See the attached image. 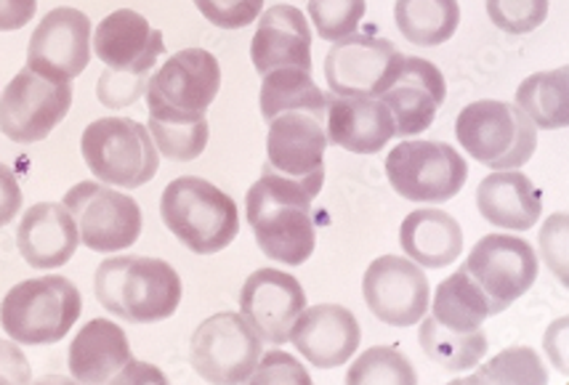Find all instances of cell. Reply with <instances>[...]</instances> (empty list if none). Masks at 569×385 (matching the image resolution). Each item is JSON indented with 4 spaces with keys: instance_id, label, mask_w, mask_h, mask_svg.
<instances>
[{
    "instance_id": "obj_14",
    "label": "cell",
    "mask_w": 569,
    "mask_h": 385,
    "mask_svg": "<svg viewBox=\"0 0 569 385\" xmlns=\"http://www.w3.org/2000/svg\"><path fill=\"white\" fill-rule=\"evenodd\" d=\"M325 118L307 110H284L269 120L267 168L301 181L315 197L325 184Z\"/></svg>"
},
{
    "instance_id": "obj_15",
    "label": "cell",
    "mask_w": 569,
    "mask_h": 385,
    "mask_svg": "<svg viewBox=\"0 0 569 385\" xmlns=\"http://www.w3.org/2000/svg\"><path fill=\"white\" fill-rule=\"evenodd\" d=\"M362 295L376 320L391 327H412L431 303L429 276L408 255H381L368 266Z\"/></svg>"
},
{
    "instance_id": "obj_5",
    "label": "cell",
    "mask_w": 569,
    "mask_h": 385,
    "mask_svg": "<svg viewBox=\"0 0 569 385\" xmlns=\"http://www.w3.org/2000/svg\"><path fill=\"white\" fill-rule=\"evenodd\" d=\"M456 136L466 152L492 171H517L538 150V128L517 104L496 99L473 101L456 120Z\"/></svg>"
},
{
    "instance_id": "obj_4",
    "label": "cell",
    "mask_w": 569,
    "mask_h": 385,
    "mask_svg": "<svg viewBox=\"0 0 569 385\" xmlns=\"http://www.w3.org/2000/svg\"><path fill=\"white\" fill-rule=\"evenodd\" d=\"M83 311V298L67 276H36L13 285L0 303V327L22 346L64 341Z\"/></svg>"
},
{
    "instance_id": "obj_28",
    "label": "cell",
    "mask_w": 569,
    "mask_h": 385,
    "mask_svg": "<svg viewBox=\"0 0 569 385\" xmlns=\"http://www.w3.org/2000/svg\"><path fill=\"white\" fill-rule=\"evenodd\" d=\"M421 330H418V346L437 367L447 373H469V369L482 364L490 348V337L482 327L471 333H456L439 324L433 316H423Z\"/></svg>"
},
{
    "instance_id": "obj_20",
    "label": "cell",
    "mask_w": 569,
    "mask_h": 385,
    "mask_svg": "<svg viewBox=\"0 0 569 385\" xmlns=\"http://www.w3.org/2000/svg\"><path fill=\"white\" fill-rule=\"evenodd\" d=\"M445 97L447 83L439 67L421 57H405L391 85L378 99L389 107L397 136L410 139L431 128L439 107L445 104Z\"/></svg>"
},
{
    "instance_id": "obj_9",
    "label": "cell",
    "mask_w": 569,
    "mask_h": 385,
    "mask_svg": "<svg viewBox=\"0 0 569 385\" xmlns=\"http://www.w3.org/2000/svg\"><path fill=\"white\" fill-rule=\"evenodd\" d=\"M263 354V341L234 311L208 316L189 341V364L208 383H248Z\"/></svg>"
},
{
    "instance_id": "obj_1",
    "label": "cell",
    "mask_w": 569,
    "mask_h": 385,
    "mask_svg": "<svg viewBox=\"0 0 569 385\" xmlns=\"http://www.w3.org/2000/svg\"><path fill=\"white\" fill-rule=\"evenodd\" d=\"M317 197L301 181L269 171L248 189L246 213L261 253L282 266H301L317 247L311 202Z\"/></svg>"
},
{
    "instance_id": "obj_39",
    "label": "cell",
    "mask_w": 569,
    "mask_h": 385,
    "mask_svg": "<svg viewBox=\"0 0 569 385\" xmlns=\"http://www.w3.org/2000/svg\"><path fill=\"white\" fill-rule=\"evenodd\" d=\"M149 78H137V75H123V72L104 70L99 75L97 83V97L104 107L110 110H123V107L137 104V101L144 97Z\"/></svg>"
},
{
    "instance_id": "obj_33",
    "label": "cell",
    "mask_w": 569,
    "mask_h": 385,
    "mask_svg": "<svg viewBox=\"0 0 569 385\" xmlns=\"http://www.w3.org/2000/svg\"><path fill=\"white\" fill-rule=\"evenodd\" d=\"M458 383H525V385H543L548 383V369L543 359L530 346H513L500 351L496 359L487 364H477V373H471L466 381Z\"/></svg>"
},
{
    "instance_id": "obj_38",
    "label": "cell",
    "mask_w": 569,
    "mask_h": 385,
    "mask_svg": "<svg viewBox=\"0 0 569 385\" xmlns=\"http://www.w3.org/2000/svg\"><path fill=\"white\" fill-rule=\"evenodd\" d=\"M567 236H569L567 213H553L538 234L540 259L546 261V266L551 269V274H557L561 285H567Z\"/></svg>"
},
{
    "instance_id": "obj_32",
    "label": "cell",
    "mask_w": 569,
    "mask_h": 385,
    "mask_svg": "<svg viewBox=\"0 0 569 385\" xmlns=\"http://www.w3.org/2000/svg\"><path fill=\"white\" fill-rule=\"evenodd\" d=\"M147 128L162 158L176 162L198 160L211 136L206 114H149Z\"/></svg>"
},
{
    "instance_id": "obj_12",
    "label": "cell",
    "mask_w": 569,
    "mask_h": 385,
    "mask_svg": "<svg viewBox=\"0 0 569 385\" xmlns=\"http://www.w3.org/2000/svg\"><path fill=\"white\" fill-rule=\"evenodd\" d=\"M463 266L485 290L492 316L503 314L513 301L530 293L538 280V253L530 242L513 234L498 232L482 236Z\"/></svg>"
},
{
    "instance_id": "obj_45",
    "label": "cell",
    "mask_w": 569,
    "mask_h": 385,
    "mask_svg": "<svg viewBox=\"0 0 569 385\" xmlns=\"http://www.w3.org/2000/svg\"><path fill=\"white\" fill-rule=\"evenodd\" d=\"M118 383H166V375L158 367H149V364L133 359L126 367V373L118 377Z\"/></svg>"
},
{
    "instance_id": "obj_36",
    "label": "cell",
    "mask_w": 569,
    "mask_h": 385,
    "mask_svg": "<svg viewBox=\"0 0 569 385\" xmlns=\"http://www.w3.org/2000/svg\"><path fill=\"white\" fill-rule=\"evenodd\" d=\"M487 17L508 36H527L548 19V0H487Z\"/></svg>"
},
{
    "instance_id": "obj_8",
    "label": "cell",
    "mask_w": 569,
    "mask_h": 385,
    "mask_svg": "<svg viewBox=\"0 0 569 385\" xmlns=\"http://www.w3.org/2000/svg\"><path fill=\"white\" fill-rule=\"evenodd\" d=\"M62 205L74 219L80 242L93 253H120L137 245L144 219L131 194L99 181H83L64 194Z\"/></svg>"
},
{
    "instance_id": "obj_6",
    "label": "cell",
    "mask_w": 569,
    "mask_h": 385,
    "mask_svg": "<svg viewBox=\"0 0 569 385\" xmlns=\"http://www.w3.org/2000/svg\"><path fill=\"white\" fill-rule=\"evenodd\" d=\"M80 154L88 171L107 186L141 189L160 171L158 146L149 136V128L139 120H93L80 139Z\"/></svg>"
},
{
    "instance_id": "obj_29",
    "label": "cell",
    "mask_w": 569,
    "mask_h": 385,
    "mask_svg": "<svg viewBox=\"0 0 569 385\" xmlns=\"http://www.w3.org/2000/svg\"><path fill=\"white\" fill-rule=\"evenodd\" d=\"M538 131H559L569 123V72L567 67L535 72L517 88V101Z\"/></svg>"
},
{
    "instance_id": "obj_21",
    "label": "cell",
    "mask_w": 569,
    "mask_h": 385,
    "mask_svg": "<svg viewBox=\"0 0 569 385\" xmlns=\"http://www.w3.org/2000/svg\"><path fill=\"white\" fill-rule=\"evenodd\" d=\"M328 144L355 154H378L397 136L395 118L381 99L372 97H328L325 110Z\"/></svg>"
},
{
    "instance_id": "obj_2",
    "label": "cell",
    "mask_w": 569,
    "mask_h": 385,
    "mask_svg": "<svg viewBox=\"0 0 569 385\" xmlns=\"http://www.w3.org/2000/svg\"><path fill=\"white\" fill-rule=\"evenodd\" d=\"M93 293L101 308L131 324L171 320L181 303V276L162 259L114 255L99 263Z\"/></svg>"
},
{
    "instance_id": "obj_25",
    "label": "cell",
    "mask_w": 569,
    "mask_h": 385,
    "mask_svg": "<svg viewBox=\"0 0 569 385\" xmlns=\"http://www.w3.org/2000/svg\"><path fill=\"white\" fill-rule=\"evenodd\" d=\"M67 359L78 383H118L133 362V351L120 324L91 320L74 335Z\"/></svg>"
},
{
    "instance_id": "obj_24",
    "label": "cell",
    "mask_w": 569,
    "mask_h": 385,
    "mask_svg": "<svg viewBox=\"0 0 569 385\" xmlns=\"http://www.w3.org/2000/svg\"><path fill=\"white\" fill-rule=\"evenodd\" d=\"M477 207L487 224L506 232H527L543 215V194L521 171H496L479 184Z\"/></svg>"
},
{
    "instance_id": "obj_26",
    "label": "cell",
    "mask_w": 569,
    "mask_h": 385,
    "mask_svg": "<svg viewBox=\"0 0 569 385\" xmlns=\"http://www.w3.org/2000/svg\"><path fill=\"white\" fill-rule=\"evenodd\" d=\"M399 245L421 269H445L463 253V229L447 211L421 207L399 226Z\"/></svg>"
},
{
    "instance_id": "obj_19",
    "label": "cell",
    "mask_w": 569,
    "mask_h": 385,
    "mask_svg": "<svg viewBox=\"0 0 569 385\" xmlns=\"http://www.w3.org/2000/svg\"><path fill=\"white\" fill-rule=\"evenodd\" d=\"M362 330L357 316L338 303H320L303 308L290 327L288 343L298 354L320 369H336L357 354Z\"/></svg>"
},
{
    "instance_id": "obj_43",
    "label": "cell",
    "mask_w": 569,
    "mask_h": 385,
    "mask_svg": "<svg viewBox=\"0 0 569 385\" xmlns=\"http://www.w3.org/2000/svg\"><path fill=\"white\" fill-rule=\"evenodd\" d=\"M38 0H0V32L22 30L36 19Z\"/></svg>"
},
{
    "instance_id": "obj_40",
    "label": "cell",
    "mask_w": 569,
    "mask_h": 385,
    "mask_svg": "<svg viewBox=\"0 0 569 385\" xmlns=\"http://www.w3.org/2000/svg\"><path fill=\"white\" fill-rule=\"evenodd\" d=\"M248 383H290V385H309L311 377L307 369L298 364L293 356L284 354V351H267V354H261L259 364H256V369L250 373Z\"/></svg>"
},
{
    "instance_id": "obj_34",
    "label": "cell",
    "mask_w": 569,
    "mask_h": 385,
    "mask_svg": "<svg viewBox=\"0 0 569 385\" xmlns=\"http://www.w3.org/2000/svg\"><path fill=\"white\" fill-rule=\"evenodd\" d=\"M349 385H370V383H395V385H416L418 375L410 359L391 346H372L362 351V356L347 373Z\"/></svg>"
},
{
    "instance_id": "obj_35",
    "label": "cell",
    "mask_w": 569,
    "mask_h": 385,
    "mask_svg": "<svg viewBox=\"0 0 569 385\" xmlns=\"http://www.w3.org/2000/svg\"><path fill=\"white\" fill-rule=\"evenodd\" d=\"M307 9L317 36L336 43L359 30L368 11V0H309Z\"/></svg>"
},
{
    "instance_id": "obj_27",
    "label": "cell",
    "mask_w": 569,
    "mask_h": 385,
    "mask_svg": "<svg viewBox=\"0 0 569 385\" xmlns=\"http://www.w3.org/2000/svg\"><path fill=\"white\" fill-rule=\"evenodd\" d=\"M429 306L433 320L445 324L447 330H456V333L479 330L492 316L490 301H487L485 290L471 280L466 266H460L456 274H450L445 282H439Z\"/></svg>"
},
{
    "instance_id": "obj_22",
    "label": "cell",
    "mask_w": 569,
    "mask_h": 385,
    "mask_svg": "<svg viewBox=\"0 0 569 385\" xmlns=\"http://www.w3.org/2000/svg\"><path fill=\"white\" fill-rule=\"evenodd\" d=\"M250 59L261 78L280 67H301L311 72V30L307 17L288 3H277L263 11L250 40Z\"/></svg>"
},
{
    "instance_id": "obj_31",
    "label": "cell",
    "mask_w": 569,
    "mask_h": 385,
    "mask_svg": "<svg viewBox=\"0 0 569 385\" xmlns=\"http://www.w3.org/2000/svg\"><path fill=\"white\" fill-rule=\"evenodd\" d=\"M259 104L267 123L274 114L284 110H307L325 118L328 97L311 80V72L301 70V67H280V70H272L263 75Z\"/></svg>"
},
{
    "instance_id": "obj_23",
    "label": "cell",
    "mask_w": 569,
    "mask_h": 385,
    "mask_svg": "<svg viewBox=\"0 0 569 385\" xmlns=\"http://www.w3.org/2000/svg\"><path fill=\"white\" fill-rule=\"evenodd\" d=\"M80 245L74 219L59 202H38L24 211L17 229V247L32 269L51 272L72 261Z\"/></svg>"
},
{
    "instance_id": "obj_37",
    "label": "cell",
    "mask_w": 569,
    "mask_h": 385,
    "mask_svg": "<svg viewBox=\"0 0 569 385\" xmlns=\"http://www.w3.org/2000/svg\"><path fill=\"white\" fill-rule=\"evenodd\" d=\"M194 6L221 30H242L261 17L263 0H194Z\"/></svg>"
},
{
    "instance_id": "obj_7",
    "label": "cell",
    "mask_w": 569,
    "mask_h": 385,
    "mask_svg": "<svg viewBox=\"0 0 569 385\" xmlns=\"http://www.w3.org/2000/svg\"><path fill=\"white\" fill-rule=\"evenodd\" d=\"M386 179L399 197L439 205L458 197L469 181V165L456 146L442 141H408L386 158Z\"/></svg>"
},
{
    "instance_id": "obj_42",
    "label": "cell",
    "mask_w": 569,
    "mask_h": 385,
    "mask_svg": "<svg viewBox=\"0 0 569 385\" xmlns=\"http://www.w3.org/2000/svg\"><path fill=\"white\" fill-rule=\"evenodd\" d=\"M22 211V189L9 165L0 162V226H9Z\"/></svg>"
},
{
    "instance_id": "obj_18",
    "label": "cell",
    "mask_w": 569,
    "mask_h": 385,
    "mask_svg": "<svg viewBox=\"0 0 569 385\" xmlns=\"http://www.w3.org/2000/svg\"><path fill=\"white\" fill-rule=\"evenodd\" d=\"M91 49L99 62H104V70L152 78L158 59L166 53V40L139 11L118 9L101 19L91 38Z\"/></svg>"
},
{
    "instance_id": "obj_44",
    "label": "cell",
    "mask_w": 569,
    "mask_h": 385,
    "mask_svg": "<svg viewBox=\"0 0 569 385\" xmlns=\"http://www.w3.org/2000/svg\"><path fill=\"white\" fill-rule=\"evenodd\" d=\"M543 346L548 359L557 364V369L561 375H567V320L561 316L548 327V333L543 337Z\"/></svg>"
},
{
    "instance_id": "obj_10",
    "label": "cell",
    "mask_w": 569,
    "mask_h": 385,
    "mask_svg": "<svg viewBox=\"0 0 569 385\" xmlns=\"http://www.w3.org/2000/svg\"><path fill=\"white\" fill-rule=\"evenodd\" d=\"M72 83L24 67L0 93V133L17 144H38L70 114Z\"/></svg>"
},
{
    "instance_id": "obj_3",
    "label": "cell",
    "mask_w": 569,
    "mask_h": 385,
    "mask_svg": "<svg viewBox=\"0 0 569 385\" xmlns=\"http://www.w3.org/2000/svg\"><path fill=\"white\" fill-rule=\"evenodd\" d=\"M162 224L198 255L227 250L240 234V213L223 189L198 175H181L162 189Z\"/></svg>"
},
{
    "instance_id": "obj_16",
    "label": "cell",
    "mask_w": 569,
    "mask_h": 385,
    "mask_svg": "<svg viewBox=\"0 0 569 385\" xmlns=\"http://www.w3.org/2000/svg\"><path fill=\"white\" fill-rule=\"evenodd\" d=\"M91 19L72 6H59L40 19L27 45V67L51 80L72 83L91 62Z\"/></svg>"
},
{
    "instance_id": "obj_13",
    "label": "cell",
    "mask_w": 569,
    "mask_h": 385,
    "mask_svg": "<svg viewBox=\"0 0 569 385\" xmlns=\"http://www.w3.org/2000/svg\"><path fill=\"white\" fill-rule=\"evenodd\" d=\"M405 62V53L386 38L347 36L325 57V83L336 97L378 99Z\"/></svg>"
},
{
    "instance_id": "obj_17",
    "label": "cell",
    "mask_w": 569,
    "mask_h": 385,
    "mask_svg": "<svg viewBox=\"0 0 569 385\" xmlns=\"http://www.w3.org/2000/svg\"><path fill=\"white\" fill-rule=\"evenodd\" d=\"M307 308V293L293 274L280 269H259L240 290V314L263 343L284 346L298 314Z\"/></svg>"
},
{
    "instance_id": "obj_11",
    "label": "cell",
    "mask_w": 569,
    "mask_h": 385,
    "mask_svg": "<svg viewBox=\"0 0 569 385\" xmlns=\"http://www.w3.org/2000/svg\"><path fill=\"white\" fill-rule=\"evenodd\" d=\"M221 67L206 49L176 51L147 83L149 114H206L219 97Z\"/></svg>"
},
{
    "instance_id": "obj_41",
    "label": "cell",
    "mask_w": 569,
    "mask_h": 385,
    "mask_svg": "<svg viewBox=\"0 0 569 385\" xmlns=\"http://www.w3.org/2000/svg\"><path fill=\"white\" fill-rule=\"evenodd\" d=\"M32 369L17 341H0V383H30Z\"/></svg>"
},
{
    "instance_id": "obj_30",
    "label": "cell",
    "mask_w": 569,
    "mask_h": 385,
    "mask_svg": "<svg viewBox=\"0 0 569 385\" xmlns=\"http://www.w3.org/2000/svg\"><path fill=\"white\" fill-rule=\"evenodd\" d=\"M395 22L412 45L433 49L456 36L460 6L458 0H397Z\"/></svg>"
}]
</instances>
